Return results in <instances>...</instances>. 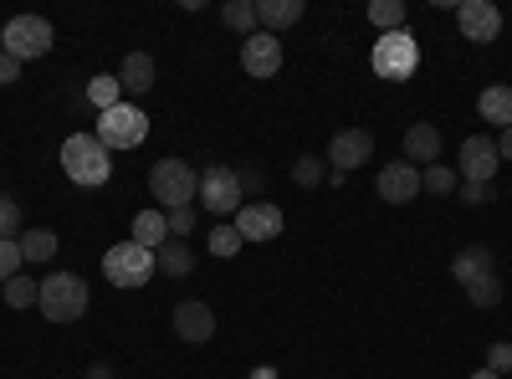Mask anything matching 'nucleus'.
Instances as JSON below:
<instances>
[{
  "mask_svg": "<svg viewBox=\"0 0 512 379\" xmlns=\"http://www.w3.org/2000/svg\"><path fill=\"white\" fill-rule=\"evenodd\" d=\"M62 170H67V180L72 185H108V175H113V154L98 144V134H72L67 144H62Z\"/></svg>",
  "mask_w": 512,
  "mask_h": 379,
  "instance_id": "nucleus-1",
  "label": "nucleus"
},
{
  "mask_svg": "<svg viewBox=\"0 0 512 379\" xmlns=\"http://www.w3.org/2000/svg\"><path fill=\"white\" fill-rule=\"evenodd\" d=\"M36 308L52 323H77L82 313H88V282H82L77 272H52L47 282H41Z\"/></svg>",
  "mask_w": 512,
  "mask_h": 379,
  "instance_id": "nucleus-2",
  "label": "nucleus"
},
{
  "mask_svg": "<svg viewBox=\"0 0 512 379\" xmlns=\"http://www.w3.org/2000/svg\"><path fill=\"white\" fill-rule=\"evenodd\" d=\"M52 41H57V31H52L47 16H11L6 31H0V47H6V57H16V62L47 57V52H52Z\"/></svg>",
  "mask_w": 512,
  "mask_h": 379,
  "instance_id": "nucleus-3",
  "label": "nucleus"
},
{
  "mask_svg": "<svg viewBox=\"0 0 512 379\" xmlns=\"http://www.w3.org/2000/svg\"><path fill=\"white\" fill-rule=\"evenodd\" d=\"M374 72L384 77V82H410L415 77V67H420V41L410 36V31H384L379 41H374Z\"/></svg>",
  "mask_w": 512,
  "mask_h": 379,
  "instance_id": "nucleus-4",
  "label": "nucleus"
},
{
  "mask_svg": "<svg viewBox=\"0 0 512 379\" xmlns=\"http://www.w3.org/2000/svg\"><path fill=\"white\" fill-rule=\"evenodd\" d=\"M149 195H154L164 210L195 205V195H200V175L190 170L185 159H159L154 170H149Z\"/></svg>",
  "mask_w": 512,
  "mask_h": 379,
  "instance_id": "nucleus-5",
  "label": "nucleus"
},
{
  "mask_svg": "<svg viewBox=\"0 0 512 379\" xmlns=\"http://www.w3.org/2000/svg\"><path fill=\"white\" fill-rule=\"evenodd\" d=\"M154 272H159L154 267V251L139 246V241H118V246H108V257H103V277L113 287H144Z\"/></svg>",
  "mask_w": 512,
  "mask_h": 379,
  "instance_id": "nucleus-6",
  "label": "nucleus"
},
{
  "mask_svg": "<svg viewBox=\"0 0 512 379\" xmlns=\"http://www.w3.org/2000/svg\"><path fill=\"white\" fill-rule=\"evenodd\" d=\"M149 139V118L134 108V103H118L108 113H98V144L113 154V149H134Z\"/></svg>",
  "mask_w": 512,
  "mask_h": 379,
  "instance_id": "nucleus-7",
  "label": "nucleus"
},
{
  "mask_svg": "<svg viewBox=\"0 0 512 379\" xmlns=\"http://www.w3.org/2000/svg\"><path fill=\"white\" fill-rule=\"evenodd\" d=\"M210 216H236V210L246 205V195H241V180H236V170H226V164H210V170L200 175V195H195Z\"/></svg>",
  "mask_w": 512,
  "mask_h": 379,
  "instance_id": "nucleus-8",
  "label": "nucleus"
},
{
  "mask_svg": "<svg viewBox=\"0 0 512 379\" xmlns=\"http://www.w3.org/2000/svg\"><path fill=\"white\" fill-rule=\"evenodd\" d=\"M502 170V154H497V139L487 134H472V139H461V180H472V185H492Z\"/></svg>",
  "mask_w": 512,
  "mask_h": 379,
  "instance_id": "nucleus-9",
  "label": "nucleus"
},
{
  "mask_svg": "<svg viewBox=\"0 0 512 379\" xmlns=\"http://www.w3.org/2000/svg\"><path fill=\"white\" fill-rule=\"evenodd\" d=\"M369 159H374L369 129H338L333 134V144H328V170L333 175H349V170H359V164H369Z\"/></svg>",
  "mask_w": 512,
  "mask_h": 379,
  "instance_id": "nucleus-10",
  "label": "nucleus"
},
{
  "mask_svg": "<svg viewBox=\"0 0 512 379\" xmlns=\"http://www.w3.org/2000/svg\"><path fill=\"white\" fill-rule=\"evenodd\" d=\"M456 26H461V36L466 41H497L502 36V11L492 6V0H461L456 6Z\"/></svg>",
  "mask_w": 512,
  "mask_h": 379,
  "instance_id": "nucleus-11",
  "label": "nucleus"
},
{
  "mask_svg": "<svg viewBox=\"0 0 512 379\" xmlns=\"http://www.w3.org/2000/svg\"><path fill=\"white\" fill-rule=\"evenodd\" d=\"M241 67H246L251 77H277V72H282V41H277L272 31H251V36L241 41Z\"/></svg>",
  "mask_w": 512,
  "mask_h": 379,
  "instance_id": "nucleus-12",
  "label": "nucleus"
},
{
  "mask_svg": "<svg viewBox=\"0 0 512 379\" xmlns=\"http://www.w3.org/2000/svg\"><path fill=\"white\" fill-rule=\"evenodd\" d=\"M374 190H379L384 205H410L420 195V170H415V164H405V159L379 164V185Z\"/></svg>",
  "mask_w": 512,
  "mask_h": 379,
  "instance_id": "nucleus-13",
  "label": "nucleus"
},
{
  "mask_svg": "<svg viewBox=\"0 0 512 379\" xmlns=\"http://www.w3.org/2000/svg\"><path fill=\"white\" fill-rule=\"evenodd\" d=\"M236 236H241V241H277V236H282V210L267 205V200L241 205V210H236Z\"/></svg>",
  "mask_w": 512,
  "mask_h": 379,
  "instance_id": "nucleus-14",
  "label": "nucleus"
},
{
  "mask_svg": "<svg viewBox=\"0 0 512 379\" xmlns=\"http://www.w3.org/2000/svg\"><path fill=\"white\" fill-rule=\"evenodd\" d=\"M169 328H175V339L180 344H210L216 339V313H210L205 303H180L175 308V318H169Z\"/></svg>",
  "mask_w": 512,
  "mask_h": 379,
  "instance_id": "nucleus-15",
  "label": "nucleus"
},
{
  "mask_svg": "<svg viewBox=\"0 0 512 379\" xmlns=\"http://www.w3.org/2000/svg\"><path fill=\"white\" fill-rule=\"evenodd\" d=\"M441 159V129L436 123H410L405 129V164H436Z\"/></svg>",
  "mask_w": 512,
  "mask_h": 379,
  "instance_id": "nucleus-16",
  "label": "nucleus"
},
{
  "mask_svg": "<svg viewBox=\"0 0 512 379\" xmlns=\"http://www.w3.org/2000/svg\"><path fill=\"white\" fill-rule=\"evenodd\" d=\"M497 272V257H492V246H461L456 251V262H451V277L461 287H472L477 277H492Z\"/></svg>",
  "mask_w": 512,
  "mask_h": 379,
  "instance_id": "nucleus-17",
  "label": "nucleus"
},
{
  "mask_svg": "<svg viewBox=\"0 0 512 379\" xmlns=\"http://www.w3.org/2000/svg\"><path fill=\"white\" fill-rule=\"evenodd\" d=\"M118 88H123V98L149 93V88H154V57H149V52H128L123 67H118Z\"/></svg>",
  "mask_w": 512,
  "mask_h": 379,
  "instance_id": "nucleus-18",
  "label": "nucleus"
},
{
  "mask_svg": "<svg viewBox=\"0 0 512 379\" xmlns=\"http://www.w3.org/2000/svg\"><path fill=\"white\" fill-rule=\"evenodd\" d=\"M303 0H256V26H262V31H282V26H297V21H303Z\"/></svg>",
  "mask_w": 512,
  "mask_h": 379,
  "instance_id": "nucleus-19",
  "label": "nucleus"
},
{
  "mask_svg": "<svg viewBox=\"0 0 512 379\" xmlns=\"http://www.w3.org/2000/svg\"><path fill=\"white\" fill-rule=\"evenodd\" d=\"M477 113H482V123H497V129H512V88H507V82H492V88H482V98H477Z\"/></svg>",
  "mask_w": 512,
  "mask_h": 379,
  "instance_id": "nucleus-20",
  "label": "nucleus"
},
{
  "mask_svg": "<svg viewBox=\"0 0 512 379\" xmlns=\"http://www.w3.org/2000/svg\"><path fill=\"white\" fill-rule=\"evenodd\" d=\"M128 241H139V246L159 251V246L169 241V221H164V210H139V216H134V236H128Z\"/></svg>",
  "mask_w": 512,
  "mask_h": 379,
  "instance_id": "nucleus-21",
  "label": "nucleus"
},
{
  "mask_svg": "<svg viewBox=\"0 0 512 379\" xmlns=\"http://www.w3.org/2000/svg\"><path fill=\"white\" fill-rule=\"evenodd\" d=\"M154 267L169 272V277H190V272H195V251L180 246V241H164V246L154 251Z\"/></svg>",
  "mask_w": 512,
  "mask_h": 379,
  "instance_id": "nucleus-22",
  "label": "nucleus"
},
{
  "mask_svg": "<svg viewBox=\"0 0 512 379\" xmlns=\"http://www.w3.org/2000/svg\"><path fill=\"white\" fill-rule=\"evenodd\" d=\"M16 241H21V257L26 262H52L57 257V231H47V226H31Z\"/></svg>",
  "mask_w": 512,
  "mask_h": 379,
  "instance_id": "nucleus-23",
  "label": "nucleus"
},
{
  "mask_svg": "<svg viewBox=\"0 0 512 379\" xmlns=\"http://www.w3.org/2000/svg\"><path fill=\"white\" fill-rule=\"evenodd\" d=\"M405 6H400V0H369V21L379 26V36L384 31H405Z\"/></svg>",
  "mask_w": 512,
  "mask_h": 379,
  "instance_id": "nucleus-24",
  "label": "nucleus"
},
{
  "mask_svg": "<svg viewBox=\"0 0 512 379\" xmlns=\"http://www.w3.org/2000/svg\"><path fill=\"white\" fill-rule=\"evenodd\" d=\"M88 98H93V108H98V113L118 108V103H123V88H118V72H103V77H93V82H88Z\"/></svg>",
  "mask_w": 512,
  "mask_h": 379,
  "instance_id": "nucleus-25",
  "label": "nucleus"
},
{
  "mask_svg": "<svg viewBox=\"0 0 512 379\" xmlns=\"http://www.w3.org/2000/svg\"><path fill=\"white\" fill-rule=\"evenodd\" d=\"M221 21H226L231 31L251 36V31H256V0H226V6H221Z\"/></svg>",
  "mask_w": 512,
  "mask_h": 379,
  "instance_id": "nucleus-26",
  "label": "nucleus"
},
{
  "mask_svg": "<svg viewBox=\"0 0 512 379\" xmlns=\"http://www.w3.org/2000/svg\"><path fill=\"white\" fill-rule=\"evenodd\" d=\"M420 190L451 195V190H456V170H451V164H425V170H420Z\"/></svg>",
  "mask_w": 512,
  "mask_h": 379,
  "instance_id": "nucleus-27",
  "label": "nucleus"
},
{
  "mask_svg": "<svg viewBox=\"0 0 512 379\" xmlns=\"http://www.w3.org/2000/svg\"><path fill=\"white\" fill-rule=\"evenodd\" d=\"M292 180H297V185H323V180H328V159H318V154H297Z\"/></svg>",
  "mask_w": 512,
  "mask_h": 379,
  "instance_id": "nucleus-28",
  "label": "nucleus"
},
{
  "mask_svg": "<svg viewBox=\"0 0 512 379\" xmlns=\"http://www.w3.org/2000/svg\"><path fill=\"white\" fill-rule=\"evenodd\" d=\"M0 292H6V303H11V308H36V298H41V282H31V277H11Z\"/></svg>",
  "mask_w": 512,
  "mask_h": 379,
  "instance_id": "nucleus-29",
  "label": "nucleus"
},
{
  "mask_svg": "<svg viewBox=\"0 0 512 379\" xmlns=\"http://www.w3.org/2000/svg\"><path fill=\"white\" fill-rule=\"evenodd\" d=\"M466 298H472L477 308H497L502 303V277L492 272V277H477L472 287H466Z\"/></svg>",
  "mask_w": 512,
  "mask_h": 379,
  "instance_id": "nucleus-30",
  "label": "nucleus"
},
{
  "mask_svg": "<svg viewBox=\"0 0 512 379\" xmlns=\"http://www.w3.org/2000/svg\"><path fill=\"white\" fill-rule=\"evenodd\" d=\"M241 246H246V241L236 236V226H216V231H210V257H221V262H226V257H236Z\"/></svg>",
  "mask_w": 512,
  "mask_h": 379,
  "instance_id": "nucleus-31",
  "label": "nucleus"
},
{
  "mask_svg": "<svg viewBox=\"0 0 512 379\" xmlns=\"http://www.w3.org/2000/svg\"><path fill=\"white\" fill-rule=\"evenodd\" d=\"M164 221H169V241H180V236H190L195 231V205H175V210H164Z\"/></svg>",
  "mask_w": 512,
  "mask_h": 379,
  "instance_id": "nucleus-32",
  "label": "nucleus"
},
{
  "mask_svg": "<svg viewBox=\"0 0 512 379\" xmlns=\"http://www.w3.org/2000/svg\"><path fill=\"white\" fill-rule=\"evenodd\" d=\"M21 241L16 236H6V241H0V282H11V277H21Z\"/></svg>",
  "mask_w": 512,
  "mask_h": 379,
  "instance_id": "nucleus-33",
  "label": "nucleus"
},
{
  "mask_svg": "<svg viewBox=\"0 0 512 379\" xmlns=\"http://www.w3.org/2000/svg\"><path fill=\"white\" fill-rule=\"evenodd\" d=\"M16 231H21V205L11 195H0V241L16 236Z\"/></svg>",
  "mask_w": 512,
  "mask_h": 379,
  "instance_id": "nucleus-34",
  "label": "nucleus"
},
{
  "mask_svg": "<svg viewBox=\"0 0 512 379\" xmlns=\"http://www.w3.org/2000/svg\"><path fill=\"white\" fill-rule=\"evenodd\" d=\"M461 205H492V185H472V180H461Z\"/></svg>",
  "mask_w": 512,
  "mask_h": 379,
  "instance_id": "nucleus-35",
  "label": "nucleus"
},
{
  "mask_svg": "<svg viewBox=\"0 0 512 379\" xmlns=\"http://www.w3.org/2000/svg\"><path fill=\"white\" fill-rule=\"evenodd\" d=\"M487 369H492V374H507V369H512V344H492V349H487Z\"/></svg>",
  "mask_w": 512,
  "mask_h": 379,
  "instance_id": "nucleus-36",
  "label": "nucleus"
},
{
  "mask_svg": "<svg viewBox=\"0 0 512 379\" xmlns=\"http://www.w3.org/2000/svg\"><path fill=\"white\" fill-rule=\"evenodd\" d=\"M236 180H241V195H246V190H256V195H262V190H267V175L256 170V164H246V170H236Z\"/></svg>",
  "mask_w": 512,
  "mask_h": 379,
  "instance_id": "nucleus-37",
  "label": "nucleus"
},
{
  "mask_svg": "<svg viewBox=\"0 0 512 379\" xmlns=\"http://www.w3.org/2000/svg\"><path fill=\"white\" fill-rule=\"evenodd\" d=\"M16 77H21V62H16V57H6V52H0V88H11Z\"/></svg>",
  "mask_w": 512,
  "mask_h": 379,
  "instance_id": "nucleus-38",
  "label": "nucleus"
},
{
  "mask_svg": "<svg viewBox=\"0 0 512 379\" xmlns=\"http://www.w3.org/2000/svg\"><path fill=\"white\" fill-rule=\"evenodd\" d=\"M497 154H502V159H512V129H502V139H497Z\"/></svg>",
  "mask_w": 512,
  "mask_h": 379,
  "instance_id": "nucleus-39",
  "label": "nucleus"
},
{
  "mask_svg": "<svg viewBox=\"0 0 512 379\" xmlns=\"http://www.w3.org/2000/svg\"><path fill=\"white\" fill-rule=\"evenodd\" d=\"M472 379H502V374H492V369H477V374H472Z\"/></svg>",
  "mask_w": 512,
  "mask_h": 379,
  "instance_id": "nucleus-40",
  "label": "nucleus"
},
{
  "mask_svg": "<svg viewBox=\"0 0 512 379\" xmlns=\"http://www.w3.org/2000/svg\"><path fill=\"white\" fill-rule=\"evenodd\" d=\"M0 52H6V47H0Z\"/></svg>",
  "mask_w": 512,
  "mask_h": 379,
  "instance_id": "nucleus-41",
  "label": "nucleus"
},
{
  "mask_svg": "<svg viewBox=\"0 0 512 379\" xmlns=\"http://www.w3.org/2000/svg\"><path fill=\"white\" fill-rule=\"evenodd\" d=\"M88 379H93V374H88Z\"/></svg>",
  "mask_w": 512,
  "mask_h": 379,
  "instance_id": "nucleus-42",
  "label": "nucleus"
}]
</instances>
